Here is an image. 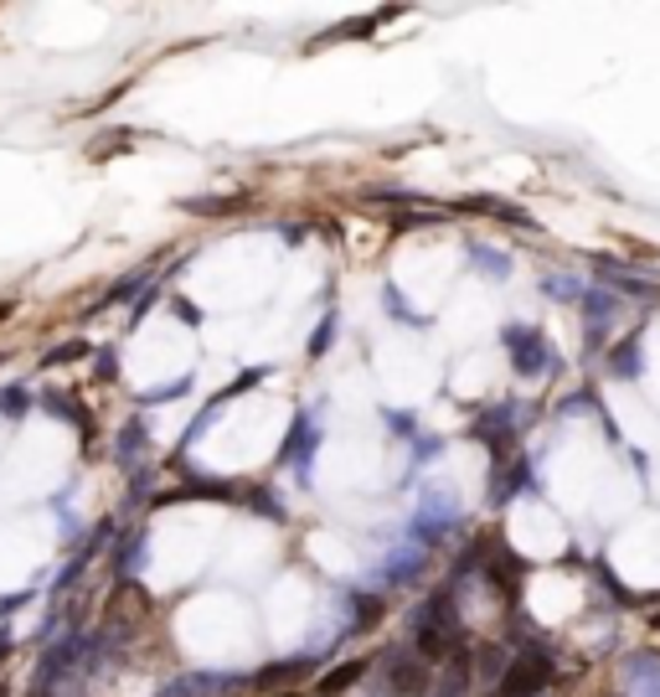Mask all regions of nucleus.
I'll return each instance as SVG.
<instances>
[{
	"mask_svg": "<svg viewBox=\"0 0 660 697\" xmlns=\"http://www.w3.org/2000/svg\"><path fill=\"white\" fill-rule=\"evenodd\" d=\"M356 672H362V667H346V672H335V677H326V693H341V687H346V682L356 677Z\"/></svg>",
	"mask_w": 660,
	"mask_h": 697,
	"instance_id": "2",
	"label": "nucleus"
},
{
	"mask_svg": "<svg viewBox=\"0 0 660 697\" xmlns=\"http://www.w3.org/2000/svg\"><path fill=\"white\" fill-rule=\"evenodd\" d=\"M196 693H212V682H207V677H186V682H175V687H166L160 697H196Z\"/></svg>",
	"mask_w": 660,
	"mask_h": 697,
	"instance_id": "1",
	"label": "nucleus"
}]
</instances>
